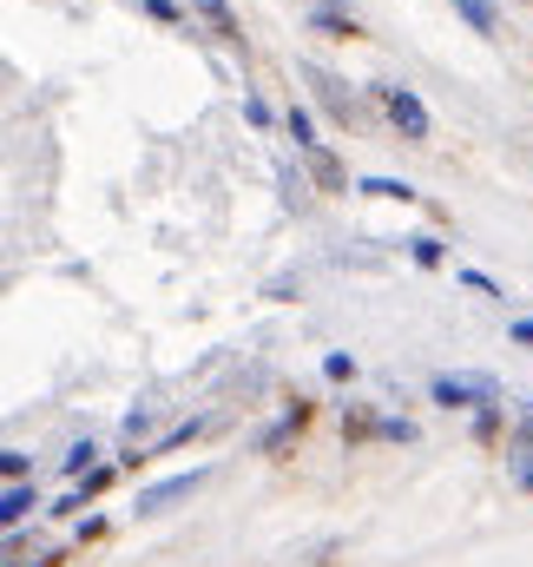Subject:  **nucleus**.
Segmentation results:
<instances>
[{
    "label": "nucleus",
    "mask_w": 533,
    "mask_h": 567,
    "mask_svg": "<svg viewBox=\"0 0 533 567\" xmlns=\"http://www.w3.org/2000/svg\"><path fill=\"white\" fill-rule=\"evenodd\" d=\"M211 482V468H185V475H165V482H151V488H138V522H158V515H171V508H185L198 488Z\"/></svg>",
    "instance_id": "f257e3e1"
},
{
    "label": "nucleus",
    "mask_w": 533,
    "mask_h": 567,
    "mask_svg": "<svg viewBox=\"0 0 533 567\" xmlns=\"http://www.w3.org/2000/svg\"><path fill=\"white\" fill-rule=\"evenodd\" d=\"M428 396H435L441 410H494V403H501V383L481 377V370H474V377H435Z\"/></svg>",
    "instance_id": "f03ea898"
},
{
    "label": "nucleus",
    "mask_w": 533,
    "mask_h": 567,
    "mask_svg": "<svg viewBox=\"0 0 533 567\" xmlns=\"http://www.w3.org/2000/svg\"><path fill=\"white\" fill-rule=\"evenodd\" d=\"M376 93H383V106H389V120H396V133L401 140H428V133H435V120H428V106H421V100H415V93H408V86H376Z\"/></svg>",
    "instance_id": "7ed1b4c3"
},
{
    "label": "nucleus",
    "mask_w": 533,
    "mask_h": 567,
    "mask_svg": "<svg viewBox=\"0 0 533 567\" xmlns=\"http://www.w3.org/2000/svg\"><path fill=\"white\" fill-rule=\"evenodd\" d=\"M310 416H316L310 403H290V410H283V416H276V423H270L264 435H258V455H283V449H290V442H296V435L310 429Z\"/></svg>",
    "instance_id": "20e7f679"
},
{
    "label": "nucleus",
    "mask_w": 533,
    "mask_h": 567,
    "mask_svg": "<svg viewBox=\"0 0 533 567\" xmlns=\"http://www.w3.org/2000/svg\"><path fill=\"white\" fill-rule=\"evenodd\" d=\"M27 508H40V488L33 482H7L0 488V535H13L27 522Z\"/></svg>",
    "instance_id": "39448f33"
},
{
    "label": "nucleus",
    "mask_w": 533,
    "mask_h": 567,
    "mask_svg": "<svg viewBox=\"0 0 533 567\" xmlns=\"http://www.w3.org/2000/svg\"><path fill=\"white\" fill-rule=\"evenodd\" d=\"M310 33H330V40H356L363 20L349 7H310Z\"/></svg>",
    "instance_id": "423d86ee"
},
{
    "label": "nucleus",
    "mask_w": 533,
    "mask_h": 567,
    "mask_svg": "<svg viewBox=\"0 0 533 567\" xmlns=\"http://www.w3.org/2000/svg\"><path fill=\"white\" fill-rule=\"evenodd\" d=\"M310 80H316V93H323V106H330L336 120H356V100H349L343 80H330V73H316V66H310Z\"/></svg>",
    "instance_id": "0eeeda50"
},
{
    "label": "nucleus",
    "mask_w": 533,
    "mask_h": 567,
    "mask_svg": "<svg viewBox=\"0 0 533 567\" xmlns=\"http://www.w3.org/2000/svg\"><path fill=\"white\" fill-rule=\"evenodd\" d=\"M303 158H310V172H316V185H323V192H349V178H343L336 152H323V145H316V152H303Z\"/></svg>",
    "instance_id": "6e6552de"
},
{
    "label": "nucleus",
    "mask_w": 533,
    "mask_h": 567,
    "mask_svg": "<svg viewBox=\"0 0 533 567\" xmlns=\"http://www.w3.org/2000/svg\"><path fill=\"white\" fill-rule=\"evenodd\" d=\"M93 462H100V442H93V435H80V442H73L66 455H60V475H73V482H80V475H86Z\"/></svg>",
    "instance_id": "1a4fd4ad"
},
{
    "label": "nucleus",
    "mask_w": 533,
    "mask_h": 567,
    "mask_svg": "<svg viewBox=\"0 0 533 567\" xmlns=\"http://www.w3.org/2000/svg\"><path fill=\"white\" fill-rule=\"evenodd\" d=\"M454 13H461L474 33H501V13H494V0H454Z\"/></svg>",
    "instance_id": "9d476101"
},
{
    "label": "nucleus",
    "mask_w": 533,
    "mask_h": 567,
    "mask_svg": "<svg viewBox=\"0 0 533 567\" xmlns=\"http://www.w3.org/2000/svg\"><path fill=\"white\" fill-rule=\"evenodd\" d=\"M356 192H363V198H396V205H415V185H401V178H356Z\"/></svg>",
    "instance_id": "9b49d317"
},
{
    "label": "nucleus",
    "mask_w": 533,
    "mask_h": 567,
    "mask_svg": "<svg viewBox=\"0 0 533 567\" xmlns=\"http://www.w3.org/2000/svg\"><path fill=\"white\" fill-rule=\"evenodd\" d=\"M7 482H33V455L27 449H0V488Z\"/></svg>",
    "instance_id": "f8f14e48"
},
{
    "label": "nucleus",
    "mask_w": 533,
    "mask_h": 567,
    "mask_svg": "<svg viewBox=\"0 0 533 567\" xmlns=\"http://www.w3.org/2000/svg\"><path fill=\"white\" fill-rule=\"evenodd\" d=\"M290 140H296V152H316V120H310V106H290Z\"/></svg>",
    "instance_id": "ddd939ff"
},
{
    "label": "nucleus",
    "mask_w": 533,
    "mask_h": 567,
    "mask_svg": "<svg viewBox=\"0 0 533 567\" xmlns=\"http://www.w3.org/2000/svg\"><path fill=\"white\" fill-rule=\"evenodd\" d=\"M369 435H376V410H363V403H356V410L343 416V442H369Z\"/></svg>",
    "instance_id": "4468645a"
},
{
    "label": "nucleus",
    "mask_w": 533,
    "mask_h": 567,
    "mask_svg": "<svg viewBox=\"0 0 533 567\" xmlns=\"http://www.w3.org/2000/svg\"><path fill=\"white\" fill-rule=\"evenodd\" d=\"M205 20H211V27H218V33H224V40H231V47H238V40H244V33H238V20H231V7H224V0H205Z\"/></svg>",
    "instance_id": "2eb2a0df"
},
{
    "label": "nucleus",
    "mask_w": 533,
    "mask_h": 567,
    "mask_svg": "<svg viewBox=\"0 0 533 567\" xmlns=\"http://www.w3.org/2000/svg\"><path fill=\"white\" fill-rule=\"evenodd\" d=\"M408 251H415V265H421V271H435V265L448 258V251H441V238H408Z\"/></svg>",
    "instance_id": "dca6fc26"
},
{
    "label": "nucleus",
    "mask_w": 533,
    "mask_h": 567,
    "mask_svg": "<svg viewBox=\"0 0 533 567\" xmlns=\"http://www.w3.org/2000/svg\"><path fill=\"white\" fill-rule=\"evenodd\" d=\"M323 377H330V383H349V377H356V357H349V350H330V357H323Z\"/></svg>",
    "instance_id": "f3484780"
},
{
    "label": "nucleus",
    "mask_w": 533,
    "mask_h": 567,
    "mask_svg": "<svg viewBox=\"0 0 533 567\" xmlns=\"http://www.w3.org/2000/svg\"><path fill=\"white\" fill-rule=\"evenodd\" d=\"M376 435L383 442H415V423L408 416H376Z\"/></svg>",
    "instance_id": "a211bd4d"
},
{
    "label": "nucleus",
    "mask_w": 533,
    "mask_h": 567,
    "mask_svg": "<svg viewBox=\"0 0 533 567\" xmlns=\"http://www.w3.org/2000/svg\"><path fill=\"white\" fill-rule=\"evenodd\" d=\"M474 435H481V442H494V435H501V403H494V410H481V416H474Z\"/></svg>",
    "instance_id": "6ab92c4d"
},
{
    "label": "nucleus",
    "mask_w": 533,
    "mask_h": 567,
    "mask_svg": "<svg viewBox=\"0 0 533 567\" xmlns=\"http://www.w3.org/2000/svg\"><path fill=\"white\" fill-rule=\"evenodd\" d=\"M145 13H151V20H165V27H178V20H185V13H178V0H145Z\"/></svg>",
    "instance_id": "aec40b11"
},
{
    "label": "nucleus",
    "mask_w": 533,
    "mask_h": 567,
    "mask_svg": "<svg viewBox=\"0 0 533 567\" xmlns=\"http://www.w3.org/2000/svg\"><path fill=\"white\" fill-rule=\"evenodd\" d=\"M461 284H468V290H481V297H501V284L488 278V271H461Z\"/></svg>",
    "instance_id": "412c9836"
},
{
    "label": "nucleus",
    "mask_w": 533,
    "mask_h": 567,
    "mask_svg": "<svg viewBox=\"0 0 533 567\" xmlns=\"http://www.w3.org/2000/svg\"><path fill=\"white\" fill-rule=\"evenodd\" d=\"M514 482H521V495H533V455L521 462V468H514Z\"/></svg>",
    "instance_id": "4be33fe9"
},
{
    "label": "nucleus",
    "mask_w": 533,
    "mask_h": 567,
    "mask_svg": "<svg viewBox=\"0 0 533 567\" xmlns=\"http://www.w3.org/2000/svg\"><path fill=\"white\" fill-rule=\"evenodd\" d=\"M514 343H527V350H533V317H521V323H514Z\"/></svg>",
    "instance_id": "5701e85b"
},
{
    "label": "nucleus",
    "mask_w": 533,
    "mask_h": 567,
    "mask_svg": "<svg viewBox=\"0 0 533 567\" xmlns=\"http://www.w3.org/2000/svg\"><path fill=\"white\" fill-rule=\"evenodd\" d=\"M316 7H343V0H316Z\"/></svg>",
    "instance_id": "b1692460"
}]
</instances>
